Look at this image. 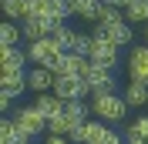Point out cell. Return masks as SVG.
I'll return each mask as SVG.
<instances>
[{"mask_svg":"<svg viewBox=\"0 0 148 144\" xmlns=\"http://www.w3.org/2000/svg\"><path fill=\"white\" fill-rule=\"evenodd\" d=\"M71 3V17L88 20V24H98V14H101V0H67Z\"/></svg>","mask_w":148,"mask_h":144,"instance_id":"obj_17","label":"cell"},{"mask_svg":"<svg viewBox=\"0 0 148 144\" xmlns=\"http://www.w3.org/2000/svg\"><path fill=\"white\" fill-rule=\"evenodd\" d=\"M0 7H3L7 20H17V24L34 17V0H0Z\"/></svg>","mask_w":148,"mask_h":144,"instance_id":"obj_16","label":"cell"},{"mask_svg":"<svg viewBox=\"0 0 148 144\" xmlns=\"http://www.w3.org/2000/svg\"><path fill=\"white\" fill-rule=\"evenodd\" d=\"M98 30L108 34L121 50H125V47H135V27H131L128 20H118V24H108V27H98Z\"/></svg>","mask_w":148,"mask_h":144,"instance_id":"obj_14","label":"cell"},{"mask_svg":"<svg viewBox=\"0 0 148 144\" xmlns=\"http://www.w3.org/2000/svg\"><path fill=\"white\" fill-rule=\"evenodd\" d=\"M0 90H3V97L17 101L27 87V71H0Z\"/></svg>","mask_w":148,"mask_h":144,"instance_id":"obj_10","label":"cell"},{"mask_svg":"<svg viewBox=\"0 0 148 144\" xmlns=\"http://www.w3.org/2000/svg\"><path fill=\"white\" fill-rule=\"evenodd\" d=\"M0 71H27L24 47H0Z\"/></svg>","mask_w":148,"mask_h":144,"instance_id":"obj_15","label":"cell"},{"mask_svg":"<svg viewBox=\"0 0 148 144\" xmlns=\"http://www.w3.org/2000/svg\"><path fill=\"white\" fill-rule=\"evenodd\" d=\"M61 57H64V47L57 44L54 37H44V40H30V44H27V60L34 64V67H51V71H54Z\"/></svg>","mask_w":148,"mask_h":144,"instance_id":"obj_2","label":"cell"},{"mask_svg":"<svg viewBox=\"0 0 148 144\" xmlns=\"http://www.w3.org/2000/svg\"><path fill=\"white\" fill-rule=\"evenodd\" d=\"M125 20H128L131 27H145L148 24V0H135V3H131V7H125Z\"/></svg>","mask_w":148,"mask_h":144,"instance_id":"obj_22","label":"cell"},{"mask_svg":"<svg viewBox=\"0 0 148 144\" xmlns=\"http://www.w3.org/2000/svg\"><path fill=\"white\" fill-rule=\"evenodd\" d=\"M125 67H128V81L148 84V44H135V47H131Z\"/></svg>","mask_w":148,"mask_h":144,"instance_id":"obj_7","label":"cell"},{"mask_svg":"<svg viewBox=\"0 0 148 144\" xmlns=\"http://www.w3.org/2000/svg\"><path fill=\"white\" fill-rule=\"evenodd\" d=\"M71 131H74V124H71V117H67V114H57V117H51V121H47V134L71 137Z\"/></svg>","mask_w":148,"mask_h":144,"instance_id":"obj_24","label":"cell"},{"mask_svg":"<svg viewBox=\"0 0 148 144\" xmlns=\"http://www.w3.org/2000/svg\"><path fill=\"white\" fill-rule=\"evenodd\" d=\"M125 101H128V107H145V104H148V84L128 81V87H125Z\"/></svg>","mask_w":148,"mask_h":144,"instance_id":"obj_21","label":"cell"},{"mask_svg":"<svg viewBox=\"0 0 148 144\" xmlns=\"http://www.w3.org/2000/svg\"><path fill=\"white\" fill-rule=\"evenodd\" d=\"M54 94L61 101H84V97H91L84 77H57L54 81Z\"/></svg>","mask_w":148,"mask_h":144,"instance_id":"obj_8","label":"cell"},{"mask_svg":"<svg viewBox=\"0 0 148 144\" xmlns=\"http://www.w3.org/2000/svg\"><path fill=\"white\" fill-rule=\"evenodd\" d=\"M88 57H81V54H64L61 60H57V67H54V74L57 77H84V71H88Z\"/></svg>","mask_w":148,"mask_h":144,"instance_id":"obj_13","label":"cell"},{"mask_svg":"<svg viewBox=\"0 0 148 144\" xmlns=\"http://www.w3.org/2000/svg\"><path fill=\"white\" fill-rule=\"evenodd\" d=\"M10 121L24 131L27 137H34V134H40V131H47V117L40 114V111L34 107V104H24V107H17L14 114H10Z\"/></svg>","mask_w":148,"mask_h":144,"instance_id":"obj_5","label":"cell"},{"mask_svg":"<svg viewBox=\"0 0 148 144\" xmlns=\"http://www.w3.org/2000/svg\"><path fill=\"white\" fill-rule=\"evenodd\" d=\"M104 144H128V141H125V134H118V131H111V137H108Z\"/></svg>","mask_w":148,"mask_h":144,"instance_id":"obj_26","label":"cell"},{"mask_svg":"<svg viewBox=\"0 0 148 144\" xmlns=\"http://www.w3.org/2000/svg\"><path fill=\"white\" fill-rule=\"evenodd\" d=\"M54 81H57V74L51 67H30L27 71V87L34 94H51L54 90Z\"/></svg>","mask_w":148,"mask_h":144,"instance_id":"obj_12","label":"cell"},{"mask_svg":"<svg viewBox=\"0 0 148 144\" xmlns=\"http://www.w3.org/2000/svg\"><path fill=\"white\" fill-rule=\"evenodd\" d=\"M34 14L54 20V24H64L71 17V3L67 0H34Z\"/></svg>","mask_w":148,"mask_h":144,"instance_id":"obj_9","label":"cell"},{"mask_svg":"<svg viewBox=\"0 0 148 144\" xmlns=\"http://www.w3.org/2000/svg\"><path fill=\"white\" fill-rule=\"evenodd\" d=\"M131 3H135V0H125V7H131Z\"/></svg>","mask_w":148,"mask_h":144,"instance_id":"obj_28","label":"cell"},{"mask_svg":"<svg viewBox=\"0 0 148 144\" xmlns=\"http://www.w3.org/2000/svg\"><path fill=\"white\" fill-rule=\"evenodd\" d=\"M34 107L40 111V114H44L47 121H51V117L64 114V101H61V97L54 94V90H51V94H37V97H34Z\"/></svg>","mask_w":148,"mask_h":144,"instance_id":"obj_18","label":"cell"},{"mask_svg":"<svg viewBox=\"0 0 148 144\" xmlns=\"http://www.w3.org/2000/svg\"><path fill=\"white\" fill-rule=\"evenodd\" d=\"M84 81H88V90H91V97L98 94H118V84L111 77V67H101V64H88V71H84Z\"/></svg>","mask_w":148,"mask_h":144,"instance_id":"obj_4","label":"cell"},{"mask_svg":"<svg viewBox=\"0 0 148 144\" xmlns=\"http://www.w3.org/2000/svg\"><path fill=\"white\" fill-rule=\"evenodd\" d=\"M54 27H57L54 20L37 17V14H34V17H27L24 24H20V30H24V40H27V44H30V40H44V37H51V34H54Z\"/></svg>","mask_w":148,"mask_h":144,"instance_id":"obj_11","label":"cell"},{"mask_svg":"<svg viewBox=\"0 0 148 144\" xmlns=\"http://www.w3.org/2000/svg\"><path fill=\"white\" fill-rule=\"evenodd\" d=\"M111 137V131L104 127V121H84L81 127H74L71 131V144H104Z\"/></svg>","mask_w":148,"mask_h":144,"instance_id":"obj_6","label":"cell"},{"mask_svg":"<svg viewBox=\"0 0 148 144\" xmlns=\"http://www.w3.org/2000/svg\"><path fill=\"white\" fill-rule=\"evenodd\" d=\"M27 141H30V137L24 134V131H20V127L14 124L10 117L0 124V144H27Z\"/></svg>","mask_w":148,"mask_h":144,"instance_id":"obj_20","label":"cell"},{"mask_svg":"<svg viewBox=\"0 0 148 144\" xmlns=\"http://www.w3.org/2000/svg\"><path fill=\"white\" fill-rule=\"evenodd\" d=\"M0 40H3V47H20V40H24V30H20L17 20H7V24L0 27Z\"/></svg>","mask_w":148,"mask_h":144,"instance_id":"obj_23","label":"cell"},{"mask_svg":"<svg viewBox=\"0 0 148 144\" xmlns=\"http://www.w3.org/2000/svg\"><path fill=\"white\" fill-rule=\"evenodd\" d=\"M125 141L128 144H148V114L145 117H135L131 127H125Z\"/></svg>","mask_w":148,"mask_h":144,"instance_id":"obj_19","label":"cell"},{"mask_svg":"<svg viewBox=\"0 0 148 144\" xmlns=\"http://www.w3.org/2000/svg\"><path fill=\"white\" fill-rule=\"evenodd\" d=\"M141 34H145V44H148V24H145V27H141Z\"/></svg>","mask_w":148,"mask_h":144,"instance_id":"obj_27","label":"cell"},{"mask_svg":"<svg viewBox=\"0 0 148 144\" xmlns=\"http://www.w3.org/2000/svg\"><path fill=\"white\" fill-rule=\"evenodd\" d=\"M44 144H71V137H57V134H47Z\"/></svg>","mask_w":148,"mask_h":144,"instance_id":"obj_25","label":"cell"},{"mask_svg":"<svg viewBox=\"0 0 148 144\" xmlns=\"http://www.w3.org/2000/svg\"><path fill=\"white\" fill-rule=\"evenodd\" d=\"M121 57V47L111 40L108 34H101V30H94L91 34V50H88V60L91 64H101V67H114Z\"/></svg>","mask_w":148,"mask_h":144,"instance_id":"obj_3","label":"cell"},{"mask_svg":"<svg viewBox=\"0 0 148 144\" xmlns=\"http://www.w3.org/2000/svg\"><path fill=\"white\" fill-rule=\"evenodd\" d=\"M128 101H125V94H98V97H91V114L98 117V121H104V124H121L125 117H128Z\"/></svg>","mask_w":148,"mask_h":144,"instance_id":"obj_1","label":"cell"}]
</instances>
